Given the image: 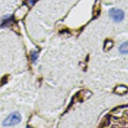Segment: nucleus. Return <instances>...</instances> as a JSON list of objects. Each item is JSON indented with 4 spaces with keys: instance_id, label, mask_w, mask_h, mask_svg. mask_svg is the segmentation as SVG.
<instances>
[{
    "instance_id": "nucleus-2",
    "label": "nucleus",
    "mask_w": 128,
    "mask_h": 128,
    "mask_svg": "<svg viewBox=\"0 0 128 128\" xmlns=\"http://www.w3.org/2000/svg\"><path fill=\"white\" fill-rule=\"evenodd\" d=\"M109 14L111 19L116 22H120L122 21L124 18V12L120 9H111L109 10Z\"/></svg>"
},
{
    "instance_id": "nucleus-1",
    "label": "nucleus",
    "mask_w": 128,
    "mask_h": 128,
    "mask_svg": "<svg viewBox=\"0 0 128 128\" xmlns=\"http://www.w3.org/2000/svg\"><path fill=\"white\" fill-rule=\"evenodd\" d=\"M22 117L20 114L17 112H14L11 114L10 116L6 120L3 122V126L6 127H10V126H13L19 124L21 122Z\"/></svg>"
},
{
    "instance_id": "nucleus-5",
    "label": "nucleus",
    "mask_w": 128,
    "mask_h": 128,
    "mask_svg": "<svg viewBox=\"0 0 128 128\" xmlns=\"http://www.w3.org/2000/svg\"><path fill=\"white\" fill-rule=\"evenodd\" d=\"M114 46V42L111 40H107L105 41V45H104V50L105 51L109 50Z\"/></svg>"
},
{
    "instance_id": "nucleus-3",
    "label": "nucleus",
    "mask_w": 128,
    "mask_h": 128,
    "mask_svg": "<svg viewBox=\"0 0 128 128\" xmlns=\"http://www.w3.org/2000/svg\"><path fill=\"white\" fill-rule=\"evenodd\" d=\"M128 88L127 86H124V85H119V86H117L114 90V92H116V94H120V95H122V94H126V92H128Z\"/></svg>"
},
{
    "instance_id": "nucleus-9",
    "label": "nucleus",
    "mask_w": 128,
    "mask_h": 128,
    "mask_svg": "<svg viewBox=\"0 0 128 128\" xmlns=\"http://www.w3.org/2000/svg\"><path fill=\"white\" fill-rule=\"evenodd\" d=\"M26 128H31V127H30L29 126H28L27 127H26Z\"/></svg>"
},
{
    "instance_id": "nucleus-6",
    "label": "nucleus",
    "mask_w": 128,
    "mask_h": 128,
    "mask_svg": "<svg viewBox=\"0 0 128 128\" xmlns=\"http://www.w3.org/2000/svg\"><path fill=\"white\" fill-rule=\"evenodd\" d=\"M100 10H101V8H100V3L97 2L96 4L94 5V9H93V15L94 16H97L100 13Z\"/></svg>"
},
{
    "instance_id": "nucleus-8",
    "label": "nucleus",
    "mask_w": 128,
    "mask_h": 128,
    "mask_svg": "<svg viewBox=\"0 0 128 128\" xmlns=\"http://www.w3.org/2000/svg\"><path fill=\"white\" fill-rule=\"evenodd\" d=\"M35 2H36V0H28V2L30 6H33Z\"/></svg>"
},
{
    "instance_id": "nucleus-4",
    "label": "nucleus",
    "mask_w": 128,
    "mask_h": 128,
    "mask_svg": "<svg viewBox=\"0 0 128 128\" xmlns=\"http://www.w3.org/2000/svg\"><path fill=\"white\" fill-rule=\"evenodd\" d=\"M120 52L124 54H128V41L124 42L120 47Z\"/></svg>"
},
{
    "instance_id": "nucleus-7",
    "label": "nucleus",
    "mask_w": 128,
    "mask_h": 128,
    "mask_svg": "<svg viewBox=\"0 0 128 128\" xmlns=\"http://www.w3.org/2000/svg\"><path fill=\"white\" fill-rule=\"evenodd\" d=\"M38 52H36V51H33L31 54V58H32V61L34 62L36 60V59L38 58Z\"/></svg>"
}]
</instances>
